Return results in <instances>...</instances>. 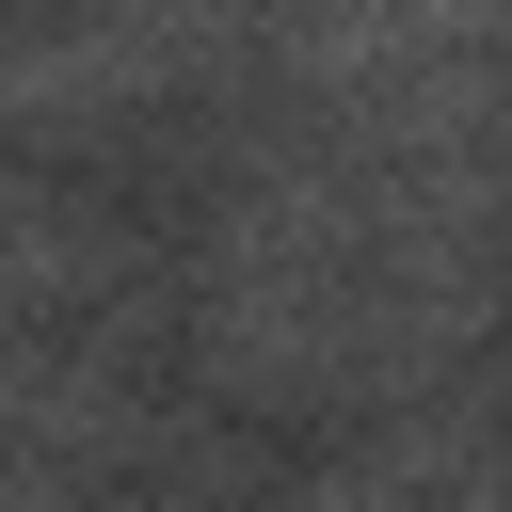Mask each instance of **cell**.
<instances>
[{
  "instance_id": "obj_1",
  "label": "cell",
  "mask_w": 512,
  "mask_h": 512,
  "mask_svg": "<svg viewBox=\"0 0 512 512\" xmlns=\"http://www.w3.org/2000/svg\"><path fill=\"white\" fill-rule=\"evenodd\" d=\"M480 240H496V192L400 112L272 144V160L224 176V208H208V240L176 272L192 384L240 400V416L400 400V384H432L480 336V304H496Z\"/></svg>"
}]
</instances>
